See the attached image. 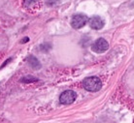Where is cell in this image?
Masks as SVG:
<instances>
[{
    "mask_svg": "<svg viewBox=\"0 0 134 123\" xmlns=\"http://www.w3.org/2000/svg\"><path fill=\"white\" fill-rule=\"evenodd\" d=\"M28 41H29V38H28V37H25L24 40L21 41V43H23V44H24V43H26V42H28Z\"/></svg>",
    "mask_w": 134,
    "mask_h": 123,
    "instance_id": "cell-10",
    "label": "cell"
},
{
    "mask_svg": "<svg viewBox=\"0 0 134 123\" xmlns=\"http://www.w3.org/2000/svg\"><path fill=\"white\" fill-rule=\"evenodd\" d=\"M109 49V44L104 38H99L91 46V50L96 53H102Z\"/></svg>",
    "mask_w": 134,
    "mask_h": 123,
    "instance_id": "cell-3",
    "label": "cell"
},
{
    "mask_svg": "<svg viewBox=\"0 0 134 123\" xmlns=\"http://www.w3.org/2000/svg\"><path fill=\"white\" fill-rule=\"evenodd\" d=\"M83 86L87 91L96 92V91L101 89L102 83H101V80L98 79L97 77H90V78L85 79L84 83H83Z\"/></svg>",
    "mask_w": 134,
    "mask_h": 123,
    "instance_id": "cell-1",
    "label": "cell"
},
{
    "mask_svg": "<svg viewBox=\"0 0 134 123\" xmlns=\"http://www.w3.org/2000/svg\"><path fill=\"white\" fill-rule=\"evenodd\" d=\"M11 60H12V58H9V59H7V60H6V62H4V63H3V64H2V66H1V68H3V67H4V66H6L7 64L9 63V62H10Z\"/></svg>",
    "mask_w": 134,
    "mask_h": 123,
    "instance_id": "cell-9",
    "label": "cell"
},
{
    "mask_svg": "<svg viewBox=\"0 0 134 123\" xmlns=\"http://www.w3.org/2000/svg\"><path fill=\"white\" fill-rule=\"evenodd\" d=\"M76 97L77 95L73 90H66L61 93L60 97H59V102L63 105H69L76 100Z\"/></svg>",
    "mask_w": 134,
    "mask_h": 123,
    "instance_id": "cell-4",
    "label": "cell"
},
{
    "mask_svg": "<svg viewBox=\"0 0 134 123\" xmlns=\"http://www.w3.org/2000/svg\"><path fill=\"white\" fill-rule=\"evenodd\" d=\"M28 63L30 65L33 69H40L41 68V64L39 62V60L37 59L36 57L33 56V55H30V56L28 57Z\"/></svg>",
    "mask_w": 134,
    "mask_h": 123,
    "instance_id": "cell-6",
    "label": "cell"
},
{
    "mask_svg": "<svg viewBox=\"0 0 134 123\" xmlns=\"http://www.w3.org/2000/svg\"><path fill=\"white\" fill-rule=\"evenodd\" d=\"M87 20H88V17L86 15H83V14L75 15L71 20V26L73 27L74 29H80L83 26H85Z\"/></svg>",
    "mask_w": 134,
    "mask_h": 123,
    "instance_id": "cell-2",
    "label": "cell"
},
{
    "mask_svg": "<svg viewBox=\"0 0 134 123\" xmlns=\"http://www.w3.org/2000/svg\"><path fill=\"white\" fill-rule=\"evenodd\" d=\"M90 24H91V27L92 29L99 30V29H101V28H103L104 21L100 17L95 16V17H92L91 20H90Z\"/></svg>",
    "mask_w": 134,
    "mask_h": 123,
    "instance_id": "cell-5",
    "label": "cell"
},
{
    "mask_svg": "<svg viewBox=\"0 0 134 123\" xmlns=\"http://www.w3.org/2000/svg\"><path fill=\"white\" fill-rule=\"evenodd\" d=\"M37 79L34 78L32 76H26L21 79V83H34V81H37Z\"/></svg>",
    "mask_w": 134,
    "mask_h": 123,
    "instance_id": "cell-7",
    "label": "cell"
},
{
    "mask_svg": "<svg viewBox=\"0 0 134 123\" xmlns=\"http://www.w3.org/2000/svg\"><path fill=\"white\" fill-rule=\"evenodd\" d=\"M37 0H24V6H30L31 4L35 3Z\"/></svg>",
    "mask_w": 134,
    "mask_h": 123,
    "instance_id": "cell-8",
    "label": "cell"
}]
</instances>
